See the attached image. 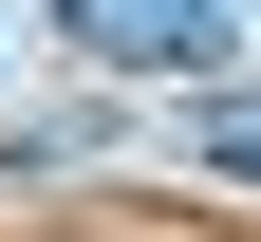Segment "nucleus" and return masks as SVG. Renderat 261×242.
I'll return each instance as SVG.
<instances>
[{"mask_svg": "<svg viewBox=\"0 0 261 242\" xmlns=\"http://www.w3.org/2000/svg\"><path fill=\"white\" fill-rule=\"evenodd\" d=\"M75 56L93 75H243V19H205V0H75Z\"/></svg>", "mask_w": 261, "mask_h": 242, "instance_id": "nucleus-1", "label": "nucleus"}, {"mask_svg": "<svg viewBox=\"0 0 261 242\" xmlns=\"http://www.w3.org/2000/svg\"><path fill=\"white\" fill-rule=\"evenodd\" d=\"M205 168H224V186H261V93H205Z\"/></svg>", "mask_w": 261, "mask_h": 242, "instance_id": "nucleus-2", "label": "nucleus"}]
</instances>
